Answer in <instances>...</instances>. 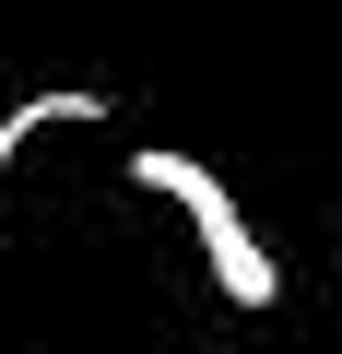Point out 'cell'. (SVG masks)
<instances>
[{
  "instance_id": "cell-1",
  "label": "cell",
  "mask_w": 342,
  "mask_h": 354,
  "mask_svg": "<svg viewBox=\"0 0 342 354\" xmlns=\"http://www.w3.org/2000/svg\"><path fill=\"white\" fill-rule=\"evenodd\" d=\"M130 189H153V201H178L189 225H201V260H213V283L236 295V307H272L283 295V272H272V248H260V225L236 213V189L201 165V153H165V142H142L130 153Z\"/></svg>"
},
{
  "instance_id": "cell-2",
  "label": "cell",
  "mask_w": 342,
  "mask_h": 354,
  "mask_svg": "<svg viewBox=\"0 0 342 354\" xmlns=\"http://www.w3.org/2000/svg\"><path fill=\"white\" fill-rule=\"evenodd\" d=\"M95 118H106V95H95V83H59V95H24L12 118H0V177H12V153H24L36 130H95Z\"/></svg>"
}]
</instances>
